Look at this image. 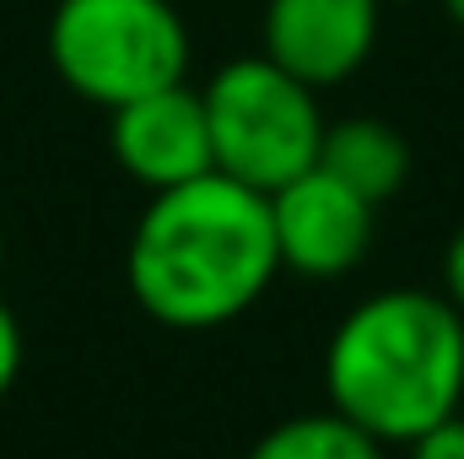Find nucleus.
I'll return each instance as SVG.
<instances>
[{
    "label": "nucleus",
    "mask_w": 464,
    "mask_h": 459,
    "mask_svg": "<svg viewBox=\"0 0 464 459\" xmlns=\"http://www.w3.org/2000/svg\"><path fill=\"white\" fill-rule=\"evenodd\" d=\"M276 276L281 259L270 200L217 168L189 184L157 190L124 243V287L135 308L184 336L243 319Z\"/></svg>",
    "instance_id": "f257e3e1"
},
{
    "label": "nucleus",
    "mask_w": 464,
    "mask_h": 459,
    "mask_svg": "<svg viewBox=\"0 0 464 459\" xmlns=\"http://www.w3.org/2000/svg\"><path fill=\"white\" fill-rule=\"evenodd\" d=\"M324 400L383 449H411L464 400V319L443 292L383 287L324 341Z\"/></svg>",
    "instance_id": "f03ea898"
},
{
    "label": "nucleus",
    "mask_w": 464,
    "mask_h": 459,
    "mask_svg": "<svg viewBox=\"0 0 464 459\" xmlns=\"http://www.w3.org/2000/svg\"><path fill=\"white\" fill-rule=\"evenodd\" d=\"M49 65L82 103L114 114L119 103L189 82V27L173 0H60Z\"/></svg>",
    "instance_id": "7ed1b4c3"
},
{
    "label": "nucleus",
    "mask_w": 464,
    "mask_h": 459,
    "mask_svg": "<svg viewBox=\"0 0 464 459\" xmlns=\"http://www.w3.org/2000/svg\"><path fill=\"white\" fill-rule=\"evenodd\" d=\"M200 98L211 124V168L227 173L232 184L276 195L319 162V141L330 124L319 93L276 60H265L259 49L227 60L200 87Z\"/></svg>",
    "instance_id": "20e7f679"
},
{
    "label": "nucleus",
    "mask_w": 464,
    "mask_h": 459,
    "mask_svg": "<svg viewBox=\"0 0 464 459\" xmlns=\"http://www.w3.org/2000/svg\"><path fill=\"white\" fill-rule=\"evenodd\" d=\"M265 200H270L276 259H281V270H292L303 281H341L372 254L378 206L362 200L335 173H324L319 162Z\"/></svg>",
    "instance_id": "39448f33"
},
{
    "label": "nucleus",
    "mask_w": 464,
    "mask_h": 459,
    "mask_svg": "<svg viewBox=\"0 0 464 459\" xmlns=\"http://www.w3.org/2000/svg\"><path fill=\"white\" fill-rule=\"evenodd\" d=\"M378 27L383 0H265L259 54L292 71L303 87L330 93L372 60Z\"/></svg>",
    "instance_id": "423d86ee"
},
{
    "label": "nucleus",
    "mask_w": 464,
    "mask_h": 459,
    "mask_svg": "<svg viewBox=\"0 0 464 459\" xmlns=\"http://www.w3.org/2000/svg\"><path fill=\"white\" fill-rule=\"evenodd\" d=\"M109 151L146 195L211 173V124L200 87L173 82L162 93L119 103L109 114Z\"/></svg>",
    "instance_id": "0eeeda50"
},
{
    "label": "nucleus",
    "mask_w": 464,
    "mask_h": 459,
    "mask_svg": "<svg viewBox=\"0 0 464 459\" xmlns=\"http://www.w3.org/2000/svg\"><path fill=\"white\" fill-rule=\"evenodd\" d=\"M411 141L378 114H351L330 119L324 141H319V168L335 173L341 184H351L362 200L383 206L411 184Z\"/></svg>",
    "instance_id": "6e6552de"
},
{
    "label": "nucleus",
    "mask_w": 464,
    "mask_h": 459,
    "mask_svg": "<svg viewBox=\"0 0 464 459\" xmlns=\"http://www.w3.org/2000/svg\"><path fill=\"white\" fill-rule=\"evenodd\" d=\"M243 459H383V444L324 405V411H303L265 427Z\"/></svg>",
    "instance_id": "1a4fd4ad"
},
{
    "label": "nucleus",
    "mask_w": 464,
    "mask_h": 459,
    "mask_svg": "<svg viewBox=\"0 0 464 459\" xmlns=\"http://www.w3.org/2000/svg\"><path fill=\"white\" fill-rule=\"evenodd\" d=\"M22 356H27L22 325H16V314L5 308V298H0V400H5V395H11V384L22 378Z\"/></svg>",
    "instance_id": "9d476101"
},
{
    "label": "nucleus",
    "mask_w": 464,
    "mask_h": 459,
    "mask_svg": "<svg viewBox=\"0 0 464 459\" xmlns=\"http://www.w3.org/2000/svg\"><path fill=\"white\" fill-rule=\"evenodd\" d=\"M411 459H464V416L459 411L449 422H438L432 433H421L411 444Z\"/></svg>",
    "instance_id": "9b49d317"
},
{
    "label": "nucleus",
    "mask_w": 464,
    "mask_h": 459,
    "mask_svg": "<svg viewBox=\"0 0 464 459\" xmlns=\"http://www.w3.org/2000/svg\"><path fill=\"white\" fill-rule=\"evenodd\" d=\"M443 298L459 308V319H464V222L454 228L449 249H443Z\"/></svg>",
    "instance_id": "f8f14e48"
},
{
    "label": "nucleus",
    "mask_w": 464,
    "mask_h": 459,
    "mask_svg": "<svg viewBox=\"0 0 464 459\" xmlns=\"http://www.w3.org/2000/svg\"><path fill=\"white\" fill-rule=\"evenodd\" d=\"M438 5L449 11V22H454V27H464V0H438Z\"/></svg>",
    "instance_id": "ddd939ff"
},
{
    "label": "nucleus",
    "mask_w": 464,
    "mask_h": 459,
    "mask_svg": "<svg viewBox=\"0 0 464 459\" xmlns=\"http://www.w3.org/2000/svg\"><path fill=\"white\" fill-rule=\"evenodd\" d=\"M383 5H421V0H383Z\"/></svg>",
    "instance_id": "4468645a"
},
{
    "label": "nucleus",
    "mask_w": 464,
    "mask_h": 459,
    "mask_svg": "<svg viewBox=\"0 0 464 459\" xmlns=\"http://www.w3.org/2000/svg\"><path fill=\"white\" fill-rule=\"evenodd\" d=\"M0 254H5V228H0Z\"/></svg>",
    "instance_id": "2eb2a0df"
}]
</instances>
